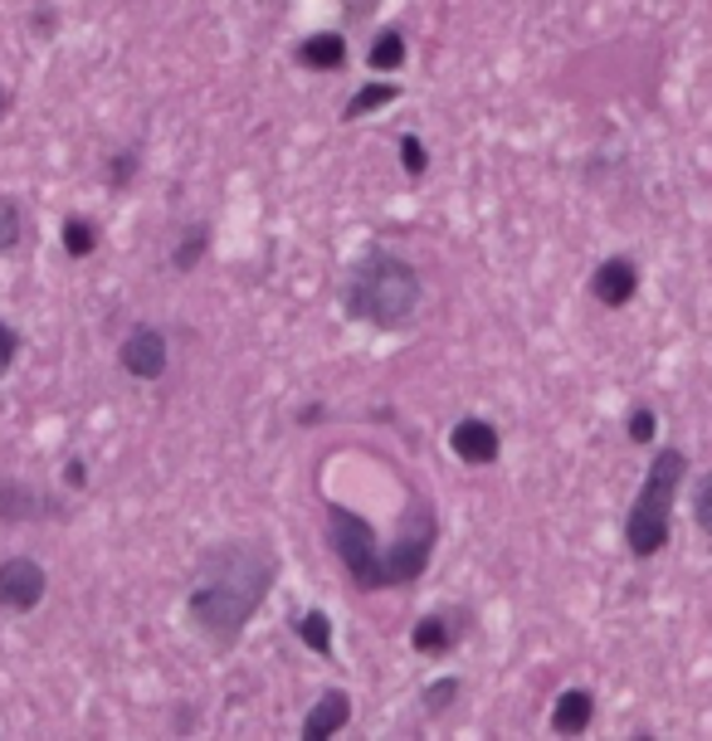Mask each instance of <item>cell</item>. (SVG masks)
Instances as JSON below:
<instances>
[{"instance_id":"cell-1","label":"cell","mask_w":712,"mask_h":741,"mask_svg":"<svg viewBox=\"0 0 712 741\" xmlns=\"http://www.w3.org/2000/svg\"><path fill=\"white\" fill-rule=\"evenodd\" d=\"M328 541L337 551V561L347 566L356 590H395V586H415L429 571L435 547H439V517L425 498H415L401 513L395 537L381 547L376 527L361 513L328 503Z\"/></svg>"},{"instance_id":"cell-2","label":"cell","mask_w":712,"mask_h":741,"mask_svg":"<svg viewBox=\"0 0 712 741\" xmlns=\"http://www.w3.org/2000/svg\"><path fill=\"white\" fill-rule=\"evenodd\" d=\"M274 551L264 541H219L201 557V576H195L186 610L191 624L215 644V649H235L239 634L259 614V605L274 590Z\"/></svg>"},{"instance_id":"cell-3","label":"cell","mask_w":712,"mask_h":741,"mask_svg":"<svg viewBox=\"0 0 712 741\" xmlns=\"http://www.w3.org/2000/svg\"><path fill=\"white\" fill-rule=\"evenodd\" d=\"M420 298H425L420 268L395 249H366L347 268V284H342V312L381 332L411 327L415 312H420Z\"/></svg>"},{"instance_id":"cell-4","label":"cell","mask_w":712,"mask_h":741,"mask_svg":"<svg viewBox=\"0 0 712 741\" xmlns=\"http://www.w3.org/2000/svg\"><path fill=\"white\" fill-rule=\"evenodd\" d=\"M684 474H688V454H678V449H658L649 458V474L630 503V517H625V547H630V557L644 561L668 547V527H674V503H678V488H684Z\"/></svg>"},{"instance_id":"cell-5","label":"cell","mask_w":712,"mask_h":741,"mask_svg":"<svg viewBox=\"0 0 712 741\" xmlns=\"http://www.w3.org/2000/svg\"><path fill=\"white\" fill-rule=\"evenodd\" d=\"M640 294V264L630 254L601 259V268L591 274V298L605 308H630V298Z\"/></svg>"},{"instance_id":"cell-6","label":"cell","mask_w":712,"mask_h":741,"mask_svg":"<svg viewBox=\"0 0 712 741\" xmlns=\"http://www.w3.org/2000/svg\"><path fill=\"white\" fill-rule=\"evenodd\" d=\"M118 361L138 381H156V375H166V337L156 327H132L118 347Z\"/></svg>"},{"instance_id":"cell-7","label":"cell","mask_w":712,"mask_h":741,"mask_svg":"<svg viewBox=\"0 0 712 741\" xmlns=\"http://www.w3.org/2000/svg\"><path fill=\"white\" fill-rule=\"evenodd\" d=\"M45 600V566L29 557H15L0 566V605L5 610H35Z\"/></svg>"},{"instance_id":"cell-8","label":"cell","mask_w":712,"mask_h":741,"mask_svg":"<svg viewBox=\"0 0 712 741\" xmlns=\"http://www.w3.org/2000/svg\"><path fill=\"white\" fill-rule=\"evenodd\" d=\"M449 449H454L464 464L484 468L502 454V434L484 420V415H464V420H454V430H449Z\"/></svg>"},{"instance_id":"cell-9","label":"cell","mask_w":712,"mask_h":741,"mask_svg":"<svg viewBox=\"0 0 712 741\" xmlns=\"http://www.w3.org/2000/svg\"><path fill=\"white\" fill-rule=\"evenodd\" d=\"M347 722H352V697L342 693V688H328V693L308 707V717H302V741H328Z\"/></svg>"},{"instance_id":"cell-10","label":"cell","mask_w":712,"mask_h":741,"mask_svg":"<svg viewBox=\"0 0 712 741\" xmlns=\"http://www.w3.org/2000/svg\"><path fill=\"white\" fill-rule=\"evenodd\" d=\"M298 64L312 74H337V69H347V39L337 29H318L298 45Z\"/></svg>"},{"instance_id":"cell-11","label":"cell","mask_w":712,"mask_h":741,"mask_svg":"<svg viewBox=\"0 0 712 741\" xmlns=\"http://www.w3.org/2000/svg\"><path fill=\"white\" fill-rule=\"evenodd\" d=\"M411 644H415V654H425V659H444V654H454V644H459V624L449 620L444 610H429L415 620Z\"/></svg>"},{"instance_id":"cell-12","label":"cell","mask_w":712,"mask_h":741,"mask_svg":"<svg viewBox=\"0 0 712 741\" xmlns=\"http://www.w3.org/2000/svg\"><path fill=\"white\" fill-rule=\"evenodd\" d=\"M595 722V693L591 688H567L551 707V732L557 737H581Z\"/></svg>"},{"instance_id":"cell-13","label":"cell","mask_w":712,"mask_h":741,"mask_svg":"<svg viewBox=\"0 0 712 741\" xmlns=\"http://www.w3.org/2000/svg\"><path fill=\"white\" fill-rule=\"evenodd\" d=\"M49 513H59V507L45 503L35 488L0 478V522H35V517H49Z\"/></svg>"},{"instance_id":"cell-14","label":"cell","mask_w":712,"mask_h":741,"mask_svg":"<svg viewBox=\"0 0 712 741\" xmlns=\"http://www.w3.org/2000/svg\"><path fill=\"white\" fill-rule=\"evenodd\" d=\"M366 64L376 69V74H395V69H405V35L401 29H381V35L371 39V49H366Z\"/></svg>"},{"instance_id":"cell-15","label":"cell","mask_w":712,"mask_h":741,"mask_svg":"<svg viewBox=\"0 0 712 741\" xmlns=\"http://www.w3.org/2000/svg\"><path fill=\"white\" fill-rule=\"evenodd\" d=\"M395 98H401V88H395V83H366V88H356L352 98H347V108H342V118H347V122H356V118H366V112H381V108H391Z\"/></svg>"},{"instance_id":"cell-16","label":"cell","mask_w":712,"mask_h":741,"mask_svg":"<svg viewBox=\"0 0 712 741\" xmlns=\"http://www.w3.org/2000/svg\"><path fill=\"white\" fill-rule=\"evenodd\" d=\"M293 630H298V640L308 644L318 659H328V654H332V620H328V610H302L298 620H293Z\"/></svg>"},{"instance_id":"cell-17","label":"cell","mask_w":712,"mask_h":741,"mask_svg":"<svg viewBox=\"0 0 712 741\" xmlns=\"http://www.w3.org/2000/svg\"><path fill=\"white\" fill-rule=\"evenodd\" d=\"M205 249H211V225H191L181 235V244H176V254H171L176 268H181V274H191V268L205 259Z\"/></svg>"},{"instance_id":"cell-18","label":"cell","mask_w":712,"mask_h":741,"mask_svg":"<svg viewBox=\"0 0 712 741\" xmlns=\"http://www.w3.org/2000/svg\"><path fill=\"white\" fill-rule=\"evenodd\" d=\"M64 249H69L73 259L93 254V249H98V229H93V220H83V215H69V225H64Z\"/></svg>"},{"instance_id":"cell-19","label":"cell","mask_w":712,"mask_h":741,"mask_svg":"<svg viewBox=\"0 0 712 741\" xmlns=\"http://www.w3.org/2000/svg\"><path fill=\"white\" fill-rule=\"evenodd\" d=\"M459 688H464V683H459V678H435V683L425 688V713H429V717H439V713H444V707H454Z\"/></svg>"},{"instance_id":"cell-20","label":"cell","mask_w":712,"mask_h":741,"mask_svg":"<svg viewBox=\"0 0 712 741\" xmlns=\"http://www.w3.org/2000/svg\"><path fill=\"white\" fill-rule=\"evenodd\" d=\"M693 522L703 537H712V474H703L693 483Z\"/></svg>"},{"instance_id":"cell-21","label":"cell","mask_w":712,"mask_h":741,"mask_svg":"<svg viewBox=\"0 0 712 741\" xmlns=\"http://www.w3.org/2000/svg\"><path fill=\"white\" fill-rule=\"evenodd\" d=\"M401 166H405V176H425L429 171V152H425V142L415 138V132H405L401 138Z\"/></svg>"},{"instance_id":"cell-22","label":"cell","mask_w":712,"mask_h":741,"mask_svg":"<svg viewBox=\"0 0 712 741\" xmlns=\"http://www.w3.org/2000/svg\"><path fill=\"white\" fill-rule=\"evenodd\" d=\"M654 430H658L654 410H649V405H634L630 420H625V434H630L634 444H654Z\"/></svg>"},{"instance_id":"cell-23","label":"cell","mask_w":712,"mask_h":741,"mask_svg":"<svg viewBox=\"0 0 712 741\" xmlns=\"http://www.w3.org/2000/svg\"><path fill=\"white\" fill-rule=\"evenodd\" d=\"M15 244H20V215H15V205H0V254Z\"/></svg>"},{"instance_id":"cell-24","label":"cell","mask_w":712,"mask_h":741,"mask_svg":"<svg viewBox=\"0 0 712 741\" xmlns=\"http://www.w3.org/2000/svg\"><path fill=\"white\" fill-rule=\"evenodd\" d=\"M132 171H138V152H118L112 156V166H108V176H112V186H128L132 181Z\"/></svg>"},{"instance_id":"cell-25","label":"cell","mask_w":712,"mask_h":741,"mask_svg":"<svg viewBox=\"0 0 712 741\" xmlns=\"http://www.w3.org/2000/svg\"><path fill=\"white\" fill-rule=\"evenodd\" d=\"M15 347H20L15 332H10L5 322H0V375H5V371H10V361H15Z\"/></svg>"},{"instance_id":"cell-26","label":"cell","mask_w":712,"mask_h":741,"mask_svg":"<svg viewBox=\"0 0 712 741\" xmlns=\"http://www.w3.org/2000/svg\"><path fill=\"white\" fill-rule=\"evenodd\" d=\"M83 478H88V468H83L79 458H69V464H64V483H69V488H83Z\"/></svg>"},{"instance_id":"cell-27","label":"cell","mask_w":712,"mask_h":741,"mask_svg":"<svg viewBox=\"0 0 712 741\" xmlns=\"http://www.w3.org/2000/svg\"><path fill=\"white\" fill-rule=\"evenodd\" d=\"M376 5H381V0H347V15H352V20H361V15H371Z\"/></svg>"}]
</instances>
